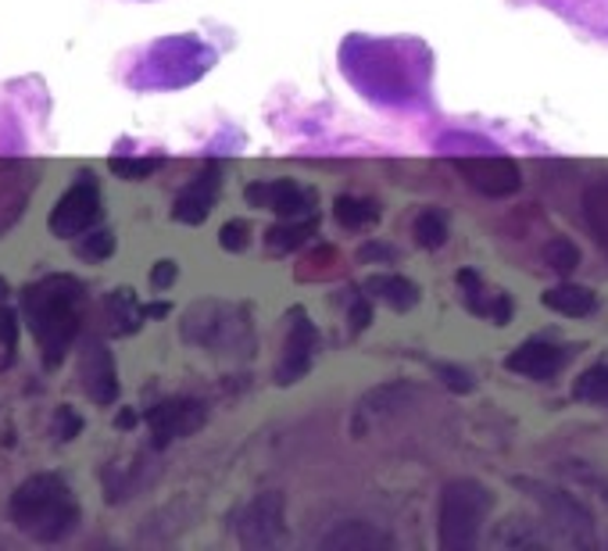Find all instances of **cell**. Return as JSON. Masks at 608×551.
<instances>
[{
	"mask_svg": "<svg viewBox=\"0 0 608 551\" xmlns=\"http://www.w3.org/2000/svg\"><path fill=\"white\" fill-rule=\"evenodd\" d=\"M341 69L377 105H416L426 94L430 50L419 40L347 36L341 47Z\"/></svg>",
	"mask_w": 608,
	"mask_h": 551,
	"instance_id": "6da1fadb",
	"label": "cell"
},
{
	"mask_svg": "<svg viewBox=\"0 0 608 551\" xmlns=\"http://www.w3.org/2000/svg\"><path fill=\"white\" fill-rule=\"evenodd\" d=\"M22 319L29 323L36 344L44 351V366L55 369L69 355L75 333L86 319V287L83 279L50 273L36 284L22 287Z\"/></svg>",
	"mask_w": 608,
	"mask_h": 551,
	"instance_id": "7a4b0ae2",
	"label": "cell"
},
{
	"mask_svg": "<svg viewBox=\"0 0 608 551\" xmlns=\"http://www.w3.org/2000/svg\"><path fill=\"white\" fill-rule=\"evenodd\" d=\"M11 527L33 537L36 544H61L80 527V502L58 472H36L11 491Z\"/></svg>",
	"mask_w": 608,
	"mask_h": 551,
	"instance_id": "3957f363",
	"label": "cell"
},
{
	"mask_svg": "<svg viewBox=\"0 0 608 551\" xmlns=\"http://www.w3.org/2000/svg\"><path fill=\"white\" fill-rule=\"evenodd\" d=\"M218 61L215 50L198 36H165L154 44L136 72L129 75V86L136 89H179L208 75Z\"/></svg>",
	"mask_w": 608,
	"mask_h": 551,
	"instance_id": "277c9868",
	"label": "cell"
},
{
	"mask_svg": "<svg viewBox=\"0 0 608 551\" xmlns=\"http://www.w3.org/2000/svg\"><path fill=\"white\" fill-rule=\"evenodd\" d=\"M494 498L480 480H451L437 505V544L441 551H473Z\"/></svg>",
	"mask_w": 608,
	"mask_h": 551,
	"instance_id": "5b68a950",
	"label": "cell"
},
{
	"mask_svg": "<svg viewBox=\"0 0 608 551\" xmlns=\"http://www.w3.org/2000/svg\"><path fill=\"white\" fill-rule=\"evenodd\" d=\"M100 215H105L100 183H97L94 172L83 169L80 176L72 179V187L58 197L55 208H50L47 226L58 240H75V237H83L86 229H94Z\"/></svg>",
	"mask_w": 608,
	"mask_h": 551,
	"instance_id": "8992f818",
	"label": "cell"
},
{
	"mask_svg": "<svg viewBox=\"0 0 608 551\" xmlns=\"http://www.w3.org/2000/svg\"><path fill=\"white\" fill-rule=\"evenodd\" d=\"M248 337V323L237 319V309L223 301H198L183 315V340L193 348H237V340Z\"/></svg>",
	"mask_w": 608,
	"mask_h": 551,
	"instance_id": "52a82bcc",
	"label": "cell"
},
{
	"mask_svg": "<svg viewBox=\"0 0 608 551\" xmlns=\"http://www.w3.org/2000/svg\"><path fill=\"white\" fill-rule=\"evenodd\" d=\"M243 201L258 212L279 215V219H315L319 215V194L294 179H254L243 190Z\"/></svg>",
	"mask_w": 608,
	"mask_h": 551,
	"instance_id": "ba28073f",
	"label": "cell"
},
{
	"mask_svg": "<svg viewBox=\"0 0 608 551\" xmlns=\"http://www.w3.org/2000/svg\"><path fill=\"white\" fill-rule=\"evenodd\" d=\"M458 176L469 183L476 194L484 197H512L523 190V172L509 155H498V151H484V155H465L455 158Z\"/></svg>",
	"mask_w": 608,
	"mask_h": 551,
	"instance_id": "9c48e42d",
	"label": "cell"
},
{
	"mask_svg": "<svg viewBox=\"0 0 608 551\" xmlns=\"http://www.w3.org/2000/svg\"><path fill=\"white\" fill-rule=\"evenodd\" d=\"M315 358H319V326L308 319L305 309H294L287 315V340H283V355L276 366V383L279 387L301 383L312 373Z\"/></svg>",
	"mask_w": 608,
	"mask_h": 551,
	"instance_id": "30bf717a",
	"label": "cell"
},
{
	"mask_svg": "<svg viewBox=\"0 0 608 551\" xmlns=\"http://www.w3.org/2000/svg\"><path fill=\"white\" fill-rule=\"evenodd\" d=\"M204 422H208V405L198 402V397H165V402L147 408V430L154 447L193 438Z\"/></svg>",
	"mask_w": 608,
	"mask_h": 551,
	"instance_id": "8fae6325",
	"label": "cell"
},
{
	"mask_svg": "<svg viewBox=\"0 0 608 551\" xmlns=\"http://www.w3.org/2000/svg\"><path fill=\"white\" fill-rule=\"evenodd\" d=\"M80 383L97 408L119 402V369H115V358L100 337H90L86 348L80 351Z\"/></svg>",
	"mask_w": 608,
	"mask_h": 551,
	"instance_id": "7c38bea8",
	"label": "cell"
},
{
	"mask_svg": "<svg viewBox=\"0 0 608 551\" xmlns=\"http://www.w3.org/2000/svg\"><path fill=\"white\" fill-rule=\"evenodd\" d=\"M283 494H262L254 498L237 516V537L243 548H273L283 541Z\"/></svg>",
	"mask_w": 608,
	"mask_h": 551,
	"instance_id": "4fadbf2b",
	"label": "cell"
},
{
	"mask_svg": "<svg viewBox=\"0 0 608 551\" xmlns=\"http://www.w3.org/2000/svg\"><path fill=\"white\" fill-rule=\"evenodd\" d=\"M569 348H559V344L551 340H526L520 344V348H512L509 355H504V369L523 380H537V383H548L562 373V369L569 366Z\"/></svg>",
	"mask_w": 608,
	"mask_h": 551,
	"instance_id": "5bb4252c",
	"label": "cell"
},
{
	"mask_svg": "<svg viewBox=\"0 0 608 551\" xmlns=\"http://www.w3.org/2000/svg\"><path fill=\"white\" fill-rule=\"evenodd\" d=\"M218 187H223V179H218V165H208V169L193 176L190 183L176 194L172 219L183 223V226H201L212 215V208H215Z\"/></svg>",
	"mask_w": 608,
	"mask_h": 551,
	"instance_id": "9a60e30c",
	"label": "cell"
},
{
	"mask_svg": "<svg viewBox=\"0 0 608 551\" xmlns=\"http://www.w3.org/2000/svg\"><path fill=\"white\" fill-rule=\"evenodd\" d=\"M455 279H458V290H462V304L473 315H484L494 326H509L512 323V298H509V294L490 290L476 268H462Z\"/></svg>",
	"mask_w": 608,
	"mask_h": 551,
	"instance_id": "2e32d148",
	"label": "cell"
},
{
	"mask_svg": "<svg viewBox=\"0 0 608 551\" xmlns=\"http://www.w3.org/2000/svg\"><path fill=\"white\" fill-rule=\"evenodd\" d=\"M322 548L326 551H383V548H391V537L372 527V523L351 519V523H336V527L322 537Z\"/></svg>",
	"mask_w": 608,
	"mask_h": 551,
	"instance_id": "e0dca14e",
	"label": "cell"
},
{
	"mask_svg": "<svg viewBox=\"0 0 608 551\" xmlns=\"http://www.w3.org/2000/svg\"><path fill=\"white\" fill-rule=\"evenodd\" d=\"M144 323L147 315H144V304L136 301V290L119 287L105 298V330L111 337H129V333H136Z\"/></svg>",
	"mask_w": 608,
	"mask_h": 551,
	"instance_id": "ac0fdd59",
	"label": "cell"
},
{
	"mask_svg": "<svg viewBox=\"0 0 608 551\" xmlns=\"http://www.w3.org/2000/svg\"><path fill=\"white\" fill-rule=\"evenodd\" d=\"M366 290H369V298L383 301L391 312H412L419 304V284H412L408 276H397V273L372 276Z\"/></svg>",
	"mask_w": 608,
	"mask_h": 551,
	"instance_id": "d6986e66",
	"label": "cell"
},
{
	"mask_svg": "<svg viewBox=\"0 0 608 551\" xmlns=\"http://www.w3.org/2000/svg\"><path fill=\"white\" fill-rule=\"evenodd\" d=\"M540 304L551 312H559L565 319H587L598 312V298H594L591 287H576V284H559L545 290V298H540Z\"/></svg>",
	"mask_w": 608,
	"mask_h": 551,
	"instance_id": "ffe728a7",
	"label": "cell"
},
{
	"mask_svg": "<svg viewBox=\"0 0 608 551\" xmlns=\"http://www.w3.org/2000/svg\"><path fill=\"white\" fill-rule=\"evenodd\" d=\"M380 204L372 197H358V194H341L333 201V219L347 233H361V229H372L380 223Z\"/></svg>",
	"mask_w": 608,
	"mask_h": 551,
	"instance_id": "44dd1931",
	"label": "cell"
},
{
	"mask_svg": "<svg viewBox=\"0 0 608 551\" xmlns=\"http://www.w3.org/2000/svg\"><path fill=\"white\" fill-rule=\"evenodd\" d=\"M315 233H319V215L315 219H279L276 226L265 229V248L273 254H290L297 248H305Z\"/></svg>",
	"mask_w": 608,
	"mask_h": 551,
	"instance_id": "7402d4cb",
	"label": "cell"
},
{
	"mask_svg": "<svg viewBox=\"0 0 608 551\" xmlns=\"http://www.w3.org/2000/svg\"><path fill=\"white\" fill-rule=\"evenodd\" d=\"M584 219H587V229L594 233V240H598L608 254V176L594 179V183L584 190Z\"/></svg>",
	"mask_w": 608,
	"mask_h": 551,
	"instance_id": "603a6c76",
	"label": "cell"
},
{
	"mask_svg": "<svg viewBox=\"0 0 608 551\" xmlns=\"http://www.w3.org/2000/svg\"><path fill=\"white\" fill-rule=\"evenodd\" d=\"M412 237H416V243L422 251H437L448 243V219L444 212L437 208H422L416 215V223H412Z\"/></svg>",
	"mask_w": 608,
	"mask_h": 551,
	"instance_id": "cb8c5ba5",
	"label": "cell"
},
{
	"mask_svg": "<svg viewBox=\"0 0 608 551\" xmlns=\"http://www.w3.org/2000/svg\"><path fill=\"white\" fill-rule=\"evenodd\" d=\"M573 397H576V402L608 408V362H598V366L584 369V373H580L576 383H573Z\"/></svg>",
	"mask_w": 608,
	"mask_h": 551,
	"instance_id": "d4e9b609",
	"label": "cell"
},
{
	"mask_svg": "<svg viewBox=\"0 0 608 551\" xmlns=\"http://www.w3.org/2000/svg\"><path fill=\"white\" fill-rule=\"evenodd\" d=\"M72 251H75V259H80V262L100 265V262H108L115 254V233H111V229H86L83 237H75Z\"/></svg>",
	"mask_w": 608,
	"mask_h": 551,
	"instance_id": "484cf974",
	"label": "cell"
},
{
	"mask_svg": "<svg viewBox=\"0 0 608 551\" xmlns=\"http://www.w3.org/2000/svg\"><path fill=\"white\" fill-rule=\"evenodd\" d=\"M545 262H548L551 273L569 276V273H576V265H580V248L569 237H555V240H548V248H545Z\"/></svg>",
	"mask_w": 608,
	"mask_h": 551,
	"instance_id": "4316f807",
	"label": "cell"
},
{
	"mask_svg": "<svg viewBox=\"0 0 608 551\" xmlns=\"http://www.w3.org/2000/svg\"><path fill=\"white\" fill-rule=\"evenodd\" d=\"M108 169L119 179L140 183V179H147V176H154L162 169V158H122V155H115V158H108Z\"/></svg>",
	"mask_w": 608,
	"mask_h": 551,
	"instance_id": "83f0119b",
	"label": "cell"
},
{
	"mask_svg": "<svg viewBox=\"0 0 608 551\" xmlns=\"http://www.w3.org/2000/svg\"><path fill=\"white\" fill-rule=\"evenodd\" d=\"M0 344H4V369L15 362L19 355V312L15 309H0Z\"/></svg>",
	"mask_w": 608,
	"mask_h": 551,
	"instance_id": "f1b7e54d",
	"label": "cell"
},
{
	"mask_svg": "<svg viewBox=\"0 0 608 551\" xmlns=\"http://www.w3.org/2000/svg\"><path fill=\"white\" fill-rule=\"evenodd\" d=\"M218 243H223V251L229 254H240L251 248V226L243 219H229L223 229H218Z\"/></svg>",
	"mask_w": 608,
	"mask_h": 551,
	"instance_id": "f546056e",
	"label": "cell"
},
{
	"mask_svg": "<svg viewBox=\"0 0 608 551\" xmlns=\"http://www.w3.org/2000/svg\"><path fill=\"white\" fill-rule=\"evenodd\" d=\"M83 433V416L75 412L72 405H58L55 408V438L61 441V444H69V441H75Z\"/></svg>",
	"mask_w": 608,
	"mask_h": 551,
	"instance_id": "4dcf8cb0",
	"label": "cell"
},
{
	"mask_svg": "<svg viewBox=\"0 0 608 551\" xmlns=\"http://www.w3.org/2000/svg\"><path fill=\"white\" fill-rule=\"evenodd\" d=\"M358 262L361 265H394L397 262V248H394V243H383V240H366L358 248Z\"/></svg>",
	"mask_w": 608,
	"mask_h": 551,
	"instance_id": "1f68e13d",
	"label": "cell"
},
{
	"mask_svg": "<svg viewBox=\"0 0 608 551\" xmlns=\"http://www.w3.org/2000/svg\"><path fill=\"white\" fill-rule=\"evenodd\" d=\"M347 323H351L355 333H361L372 323V304H369V294H355L351 301H347Z\"/></svg>",
	"mask_w": 608,
	"mask_h": 551,
	"instance_id": "d6a6232c",
	"label": "cell"
},
{
	"mask_svg": "<svg viewBox=\"0 0 608 551\" xmlns=\"http://www.w3.org/2000/svg\"><path fill=\"white\" fill-rule=\"evenodd\" d=\"M176 276H179V265L176 262H158V265H154L151 268V290L154 294H165L168 287H172L176 284Z\"/></svg>",
	"mask_w": 608,
	"mask_h": 551,
	"instance_id": "836d02e7",
	"label": "cell"
},
{
	"mask_svg": "<svg viewBox=\"0 0 608 551\" xmlns=\"http://www.w3.org/2000/svg\"><path fill=\"white\" fill-rule=\"evenodd\" d=\"M437 376H441L451 391H458V394H469L473 391V376L465 373V369L458 366H437Z\"/></svg>",
	"mask_w": 608,
	"mask_h": 551,
	"instance_id": "e575fe53",
	"label": "cell"
},
{
	"mask_svg": "<svg viewBox=\"0 0 608 551\" xmlns=\"http://www.w3.org/2000/svg\"><path fill=\"white\" fill-rule=\"evenodd\" d=\"M136 422H140V416L133 412V408H119V416H115V427L119 430H133Z\"/></svg>",
	"mask_w": 608,
	"mask_h": 551,
	"instance_id": "d590c367",
	"label": "cell"
},
{
	"mask_svg": "<svg viewBox=\"0 0 608 551\" xmlns=\"http://www.w3.org/2000/svg\"><path fill=\"white\" fill-rule=\"evenodd\" d=\"M144 315H147V319H165V315H168V304H165V301L144 304Z\"/></svg>",
	"mask_w": 608,
	"mask_h": 551,
	"instance_id": "8d00e7d4",
	"label": "cell"
},
{
	"mask_svg": "<svg viewBox=\"0 0 608 551\" xmlns=\"http://www.w3.org/2000/svg\"><path fill=\"white\" fill-rule=\"evenodd\" d=\"M8 294H11V290H8V279H4V276H0V309H4V301H8Z\"/></svg>",
	"mask_w": 608,
	"mask_h": 551,
	"instance_id": "74e56055",
	"label": "cell"
}]
</instances>
